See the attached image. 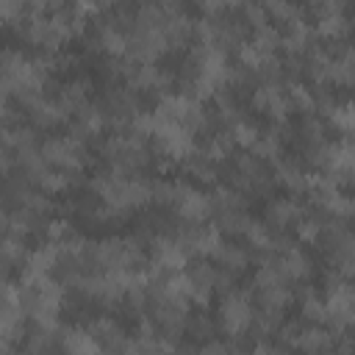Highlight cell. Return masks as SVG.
I'll list each match as a JSON object with an SVG mask.
<instances>
[{
	"label": "cell",
	"mask_w": 355,
	"mask_h": 355,
	"mask_svg": "<svg viewBox=\"0 0 355 355\" xmlns=\"http://www.w3.org/2000/svg\"><path fill=\"white\" fill-rule=\"evenodd\" d=\"M266 214H269V219L275 222V225H297L300 219H302V205L297 202V200H291V197H275V200H269V208H266Z\"/></svg>",
	"instance_id": "6da1fadb"
},
{
	"label": "cell",
	"mask_w": 355,
	"mask_h": 355,
	"mask_svg": "<svg viewBox=\"0 0 355 355\" xmlns=\"http://www.w3.org/2000/svg\"><path fill=\"white\" fill-rule=\"evenodd\" d=\"M230 139H233V144H239V147H252L255 144V139L261 136V130H258V125L255 122H250V119H236L230 128Z\"/></svg>",
	"instance_id": "3957f363"
},
{
	"label": "cell",
	"mask_w": 355,
	"mask_h": 355,
	"mask_svg": "<svg viewBox=\"0 0 355 355\" xmlns=\"http://www.w3.org/2000/svg\"><path fill=\"white\" fill-rule=\"evenodd\" d=\"M6 108H3V89H0V114H3Z\"/></svg>",
	"instance_id": "5b68a950"
},
{
	"label": "cell",
	"mask_w": 355,
	"mask_h": 355,
	"mask_svg": "<svg viewBox=\"0 0 355 355\" xmlns=\"http://www.w3.org/2000/svg\"><path fill=\"white\" fill-rule=\"evenodd\" d=\"M327 116H330V119H333V125H336V128H341V130H349V128H352V108H349V103L333 105V108L327 111Z\"/></svg>",
	"instance_id": "277c9868"
},
{
	"label": "cell",
	"mask_w": 355,
	"mask_h": 355,
	"mask_svg": "<svg viewBox=\"0 0 355 355\" xmlns=\"http://www.w3.org/2000/svg\"><path fill=\"white\" fill-rule=\"evenodd\" d=\"M183 330H189L197 341H211V338H214V333H216V322H214L205 311H194V313H189V316H186Z\"/></svg>",
	"instance_id": "7a4b0ae2"
}]
</instances>
